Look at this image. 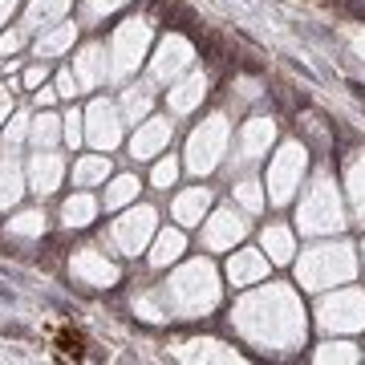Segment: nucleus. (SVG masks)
Returning <instances> with one entry per match:
<instances>
[{
	"label": "nucleus",
	"instance_id": "nucleus-42",
	"mask_svg": "<svg viewBox=\"0 0 365 365\" xmlns=\"http://www.w3.org/2000/svg\"><path fill=\"white\" fill-rule=\"evenodd\" d=\"M16 4H21V0H0V25H9V16H13Z\"/></svg>",
	"mask_w": 365,
	"mask_h": 365
},
{
	"label": "nucleus",
	"instance_id": "nucleus-36",
	"mask_svg": "<svg viewBox=\"0 0 365 365\" xmlns=\"http://www.w3.org/2000/svg\"><path fill=\"white\" fill-rule=\"evenodd\" d=\"M175 175H179V163H175V158H163L155 167V175H150V182H155L158 191H167L170 182H175Z\"/></svg>",
	"mask_w": 365,
	"mask_h": 365
},
{
	"label": "nucleus",
	"instance_id": "nucleus-14",
	"mask_svg": "<svg viewBox=\"0 0 365 365\" xmlns=\"http://www.w3.org/2000/svg\"><path fill=\"white\" fill-rule=\"evenodd\" d=\"M187 66H191V45H187L182 37H167L163 45H158V53H155L150 73H155L158 81H167V78H175V73H182Z\"/></svg>",
	"mask_w": 365,
	"mask_h": 365
},
{
	"label": "nucleus",
	"instance_id": "nucleus-26",
	"mask_svg": "<svg viewBox=\"0 0 365 365\" xmlns=\"http://www.w3.org/2000/svg\"><path fill=\"white\" fill-rule=\"evenodd\" d=\"M182 248H187L182 232H163L155 240V252H150V268H167V264H175L182 256Z\"/></svg>",
	"mask_w": 365,
	"mask_h": 365
},
{
	"label": "nucleus",
	"instance_id": "nucleus-13",
	"mask_svg": "<svg viewBox=\"0 0 365 365\" xmlns=\"http://www.w3.org/2000/svg\"><path fill=\"white\" fill-rule=\"evenodd\" d=\"M170 143V118H146L138 134L130 138V158L134 163H146V158L163 155V146Z\"/></svg>",
	"mask_w": 365,
	"mask_h": 365
},
{
	"label": "nucleus",
	"instance_id": "nucleus-37",
	"mask_svg": "<svg viewBox=\"0 0 365 365\" xmlns=\"http://www.w3.org/2000/svg\"><path fill=\"white\" fill-rule=\"evenodd\" d=\"M235 199H240V203H244V207L248 211H260V187H256V182H240V187H235Z\"/></svg>",
	"mask_w": 365,
	"mask_h": 365
},
{
	"label": "nucleus",
	"instance_id": "nucleus-15",
	"mask_svg": "<svg viewBox=\"0 0 365 365\" xmlns=\"http://www.w3.org/2000/svg\"><path fill=\"white\" fill-rule=\"evenodd\" d=\"M244 232H248V223L240 220L235 211H215L211 223H207V232H203V244H207L211 252H223V248H232Z\"/></svg>",
	"mask_w": 365,
	"mask_h": 365
},
{
	"label": "nucleus",
	"instance_id": "nucleus-11",
	"mask_svg": "<svg viewBox=\"0 0 365 365\" xmlns=\"http://www.w3.org/2000/svg\"><path fill=\"white\" fill-rule=\"evenodd\" d=\"M73 78H78L81 90H98L106 78H110V53H106V45H98V41H90L86 49L73 57Z\"/></svg>",
	"mask_w": 365,
	"mask_h": 365
},
{
	"label": "nucleus",
	"instance_id": "nucleus-33",
	"mask_svg": "<svg viewBox=\"0 0 365 365\" xmlns=\"http://www.w3.org/2000/svg\"><path fill=\"white\" fill-rule=\"evenodd\" d=\"M25 41H29V29L25 25L9 29V33H0V53H4V57H13L16 49H25Z\"/></svg>",
	"mask_w": 365,
	"mask_h": 365
},
{
	"label": "nucleus",
	"instance_id": "nucleus-18",
	"mask_svg": "<svg viewBox=\"0 0 365 365\" xmlns=\"http://www.w3.org/2000/svg\"><path fill=\"white\" fill-rule=\"evenodd\" d=\"M73 37H78V25H73V21H61V25L45 29V33L33 41L37 61H45V57H61L66 49H73Z\"/></svg>",
	"mask_w": 365,
	"mask_h": 365
},
{
	"label": "nucleus",
	"instance_id": "nucleus-12",
	"mask_svg": "<svg viewBox=\"0 0 365 365\" xmlns=\"http://www.w3.org/2000/svg\"><path fill=\"white\" fill-rule=\"evenodd\" d=\"M61 179H66V163H61V155L37 150L33 163H29V191L45 199V195H53V191L61 187Z\"/></svg>",
	"mask_w": 365,
	"mask_h": 365
},
{
	"label": "nucleus",
	"instance_id": "nucleus-25",
	"mask_svg": "<svg viewBox=\"0 0 365 365\" xmlns=\"http://www.w3.org/2000/svg\"><path fill=\"white\" fill-rule=\"evenodd\" d=\"M110 179V158L106 155H81L73 163V187H98Z\"/></svg>",
	"mask_w": 365,
	"mask_h": 365
},
{
	"label": "nucleus",
	"instance_id": "nucleus-8",
	"mask_svg": "<svg viewBox=\"0 0 365 365\" xmlns=\"http://www.w3.org/2000/svg\"><path fill=\"white\" fill-rule=\"evenodd\" d=\"M300 223H304V232H329V227L341 223V207H337V195H333L329 179L317 182V191L309 195V203L300 207Z\"/></svg>",
	"mask_w": 365,
	"mask_h": 365
},
{
	"label": "nucleus",
	"instance_id": "nucleus-38",
	"mask_svg": "<svg viewBox=\"0 0 365 365\" xmlns=\"http://www.w3.org/2000/svg\"><path fill=\"white\" fill-rule=\"evenodd\" d=\"M53 86H57V98H78V93H81L78 78H73V69H61V73H57V81H53Z\"/></svg>",
	"mask_w": 365,
	"mask_h": 365
},
{
	"label": "nucleus",
	"instance_id": "nucleus-34",
	"mask_svg": "<svg viewBox=\"0 0 365 365\" xmlns=\"http://www.w3.org/2000/svg\"><path fill=\"white\" fill-rule=\"evenodd\" d=\"M317 361H357V349L353 345H321Z\"/></svg>",
	"mask_w": 365,
	"mask_h": 365
},
{
	"label": "nucleus",
	"instance_id": "nucleus-27",
	"mask_svg": "<svg viewBox=\"0 0 365 365\" xmlns=\"http://www.w3.org/2000/svg\"><path fill=\"white\" fill-rule=\"evenodd\" d=\"M9 235H16V240H41V235H45V211L29 207V211H21V215H13V220H9Z\"/></svg>",
	"mask_w": 365,
	"mask_h": 365
},
{
	"label": "nucleus",
	"instance_id": "nucleus-17",
	"mask_svg": "<svg viewBox=\"0 0 365 365\" xmlns=\"http://www.w3.org/2000/svg\"><path fill=\"white\" fill-rule=\"evenodd\" d=\"M69 4H73V0H29L25 29H29V33H45V29L61 25L66 13H69Z\"/></svg>",
	"mask_w": 365,
	"mask_h": 365
},
{
	"label": "nucleus",
	"instance_id": "nucleus-2",
	"mask_svg": "<svg viewBox=\"0 0 365 365\" xmlns=\"http://www.w3.org/2000/svg\"><path fill=\"white\" fill-rule=\"evenodd\" d=\"M146 45H150V25L143 16H130L114 29L110 37V78L114 81H126L138 69V61L146 57Z\"/></svg>",
	"mask_w": 365,
	"mask_h": 365
},
{
	"label": "nucleus",
	"instance_id": "nucleus-40",
	"mask_svg": "<svg viewBox=\"0 0 365 365\" xmlns=\"http://www.w3.org/2000/svg\"><path fill=\"white\" fill-rule=\"evenodd\" d=\"M45 73H49V69H45V61L29 66V69H25V90H37L41 81H45Z\"/></svg>",
	"mask_w": 365,
	"mask_h": 365
},
{
	"label": "nucleus",
	"instance_id": "nucleus-29",
	"mask_svg": "<svg viewBox=\"0 0 365 365\" xmlns=\"http://www.w3.org/2000/svg\"><path fill=\"white\" fill-rule=\"evenodd\" d=\"M146 114H150V90L130 86V90L122 93V118L126 122H146Z\"/></svg>",
	"mask_w": 365,
	"mask_h": 365
},
{
	"label": "nucleus",
	"instance_id": "nucleus-21",
	"mask_svg": "<svg viewBox=\"0 0 365 365\" xmlns=\"http://www.w3.org/2000/svg\"><path fill=\"white\" fill-rule=\"evenodd\" d=\"M203 93H207V78H203V73H191L187 81H179V86L167 93V102H170L175 114H191V110L203 102Z\"/></svg>",
	"mask_w": 365,
	"mask_h": 365
},
{
	"label": "nucleus",
	"instance_id": "nucleus-39",
	"mask_svg": "<svg viewBox=\"0 0 365 365\" xmlns=\"http://www.w3.org/2000/svg\"><path fill=\"white\" fill-rule=\"evenodd\" d=\"M81 122H86V114H78V110H69L66 114V143L69 146L81 143Z\"/></svg>",
	"mask_w": 365,
	"mask_h": 365
},
{
	"label": "nucleus",
	"instance_id": "nucleus-20",
	"mask_svg": "<svg viewBox=\"0 0 365 365\" xmlns=\"http://www.w3.org/2000/svg\"><path fill=\"white\" fill-rule=\"evenodd\" d=\"M93 215H98V199H93L90 191H78V195H69L66 203H61V227H69V232L90 227Z\"/></svg>",
	"mask_w": 365,
	"mask_h": 365
},
{
	"label": "nucleus",
	"instance_id": "nucleus-28",
	"mask_svg": "<svg viewBox=\"0 0 365 365\" xmlns=\"http://www.w3.org/2000/svg\"><path fill=\"white\" fill-rule=\"evenodd\" d=\"M134 199H138V179H134V175H118V179L106 187L102 203H106V211H118V207H126V203H134Z\"/></svg>",
	"mask_w": 365,
	"mask_h": 365
},
{
	"label": "nucleus",
	"instance_id": "nucleus-32",
	"mask_svg": "<svg viewBox=\"0 0 365 365\" xmlns=\"http://www.w3.org/2000/svg\"><path fill=\"white\" fill-rule=\"evenodd\" d=\"M29 126H33V122H29L25 114H16L13 122H9V130L0 134V146H21V138L29 134Z\"/></svg>",
	"mask_w": 365,
	"mask_h": 365
},
{
	"label": "nucleus",
	"instance_id": "nucleus-22",
	"mask_svg": "<svg viewBox=\"0 0 365 365\" xmlns=\"http://www.w3.org/2000/svg\"><path fill=\"white\" fill-rule=\"evenodd\" d=\"M207 203H211V191L207 187H191V191H182L179 199H175V220L182 223V227H191V223H199L203 220V211H207Z\"/></svg>",
	"mask_w": 365,
	"mask_h": 365
},
{
	"label": "nucleus",
	"instance_id": "nucleus-31",
	"mask_svg": "<svg viewBox=\"0 0 365 365\" xmlns=\"http://www.w3.org/2000/svg\"><path fill=\"white\" fill-rule=\"evenodd\" d=\"M179 357H220V361H235V349L220 345V341H191V345H182Z\"/></svg>",
	"mask_w": 365,
	"mask_h": 365
},
{
	"label": "nucleus",
	"instance_id": "nucleus-41",
	"mask_svg": "<svg viewBox=\"0 0 365 365\" xmlns=\"http://www.w3.org/2000/svg\"><path fill=\"white\" fill-rule=\"evenodd\" d=\"M9 114H13V93H9V86H0V126Z\"/></svg>",
	"mask_w": 365,
	"mask_h": 365
},
{
	"label": "nucleus",
	"instance_id": "nucleus-6",
	"mask_svg": "<svg viewBox=\"0 0 365 365\" xmlns=\"http://www.w3.org/2000/svg\"><path fill=\"white\" fill-rule=\"evenodd\" d=\"M122 110H118L114 102H106V98H98V102L86 110V138H90L93 150H114L118 143H122Z\"/></svg>",
	"mask_w": 365,
	"mask_h": 365
},
{
	"label": "nucleus",
	"instance_id": "nucleus-4",
	"mask_svg": "<svg viewBox=\"0 0 365 365\" xmlns=\"http://www.w3.org/2000/svg\"><path fill=\"white\" fill-rule=\"evenodd\" d=\"M223 143H227V122H223V118H207V122L191 134V143H187V167L195 170V175L215 170L220 158H223Z\"/></svg>",
	"mask_w": 365,
	"mask_h": 365
},
{
	"label": "nucleus",
	"instance_id": "nucleus-35",
	"mask_svg": "<svg viewBox=\"0 0 365 365\" xmlns=\"http://www.w3.org/2000/svg\"><path fill=\"white\" fill-rule=\"evenodd\" d=\"M86 4V21H102V16H110L114 9H122L126 0H81Z\"/></svg>",
	"mask_w": 365,
	"mask_h": 365
},
{
	"label": "nucleus",
	"instance_id": "nucleus-1",
	"mask_svg": "<svg viewBox=\"0 0 365 365\" xmlns=\"http://www.w3.org/2000/svg\"><path fill=\"white\" fill-rule=\"evenodd\" d=\"M158 300H163L167 317H175V321H195V317L211 313L215 300H220V284H215L211 264L203 260L187 264L182 272H175L167 284L158 288Z\"/></svg>",
	"mask_w": 365,
	"mask_h": 365
},
{
	"label": "nucleus",
	"instance_id": "nucleus-19",
	"mask_svg": "<svg viewBox=\"0 0 365 365\" xmlns=\"http://www.w3.org/2000/svg\"><path fill=\"white\" fill-rule=\"evenodd\" d=\"M268 143H272V122H268V118H252L248 126H244V134H240V150H235V155H240V163L248 167V163L260 158V150Z\"/></svg>",
	"mask_w": 365,
	"mask_h": 365
},
{
	"label": "nucleus",
	"instance_id": "nucleus-43",
	"mask_svg": "<svg viewBox=\"0 0 365 365\" xmlns=\"http://www.w3.org/2000/svg\"><path fill=\"white\" fill-rule=\"evenodd\" d=\"M53 98H57V86H45V90H37V106H53Z\"/></svg>",
	"mask_w": 365,
	"mask_h": 365
},
{
	"label": "nucleus",
	"instance_id": "nucleus-3",
	"mask_svg": "<svg viewBox=\"0 0 365 365\" xmlns=\"http://www.w3.org/2000/svg\"><path fill=\"white\" fill-rule=\"evenodd\" d=\"M349 272H353V256L345 244H337V248H317L300 260V280H304V288H325L333 280H345Z\"/></svg>",
	"mask_w": 365,
	"mask_h": 365
},
{
	"label": "nucleus",
	"instance_id": "nucleus-10",
	"mask_svg": "<svg viewBox=\"0 0 365 365\" xmlns=\"http://www.w3.org/2000/svg\"><path fill=\"white\" fill-rule=\"evenodd\" d=\"M321 325L329 329H361L365 325V292H337L321 304Z\"/></svg>",
	"mask_w": 365,
	"mask_h": 365
},
{
	"label": "nucleus",
	"instance_id": "nucleus-30",
	"mask_svg": "<svg viewBox=\"0 0 365 365\" xmlns=\"http://www.w3.org/2000/svg\"><path fill=\"white\" fill-rule=\"evenodd\" d=\"M264 248L272 252V260H292V232L288 227H268L264 232Z\"/></svg>",
	"mask_w": 365,
	"mask_h": 365
},
{
	"label": "nucleus",
	"instance_id": "nucleus-9",
	"mask_svg": "<svg viewBox=\"0 0 365 365\" xmlns=\"http://www.w3.org/2000/svg\"><path fill=\"white\" fill-rule=\"evenodd\" d=\"M300 170H304V146L288 143L280 155H276L272 170H268V187H272V203H284L292 195V187H297Z\"/></svg>",
	"mask_w": 365,
	"mask_h": 365
},
{
	"label": "nucleus",
	"instance_id": "nucleus-23",
	"mask_svg": "<svg viewBox=\"0 0 365 365\" xmlns=\"http://www.w3.org/2000/svg\"><path fill=\"white\" fill-rule=\"evenodd\" d=\"M264 272H268V260H264L260 252H235L232 264H227L232 284H256Z\"/></svg>",
	"mask_w": 365,
	"mask_h": 365
},
{
	"label": "nucleus",
	"instance_id": "nucleus-16",
	"mask_svg": "<svg viewBox=\"0 0 365 365\" xmlns=\"http://www.w3.org/2000/svg\"><path fill=\"white\" fill-rule=\"evenodd\" d=\"M25 191L21 179V163H16V146H0V211H9Z\"/></svg>",
	"mask_w": 365,
	"mask_h": 365
},
{
	"label": "nucleus",
	"instance_id": "nucleus-24",
	"mask_svg": "<svg viewBox=\"0 0 365 365\" xmlns=\"http://www.w3.org/2000/svg\"><path fill=\"white\" fill-rule=\"evenodd\" d=\"M66 118H57L53 110H41L37 118H33V126H29V138H33V146L37 150H53L57 146V138L66 134V126H61Z\"/></svg>",
	"mask_w": 365,
	"mask_h": 365
},
{
	"label": "nucleus",
	"instance_id": "nucleus-7",
	"mask_svg": "<svg viewBox=\"0 0 365 365\" xmlns=\"http://www.w3.org/2000/svg\"><path fill=\"white\" fill-rule=\"evenodd\" d=\"M69 272H73V280L86 288H114L118 284V264L106 256V252L98 248H78L73 256H69Z\"/></svg>",
	"mask_w": 365,
	"mask_h": 365
},
{
	"label": "nucleus",
	"instance_id": "nucleus-5",
	"mask_svg": "<svg viewBox=\"0 0 365 365\" xmlns=\"http://www.w3.org/2000/svg\"><path fill=\"white\" fill-rule=\"evenodd\" d=\"M155 207H134L126 211L122 220L110 223V244H114L122 256H138V252L146 248V240L155 235Z\"/></svg>",
	"mask_w": 365,
	"mask_h": 365
}]
</instances>
